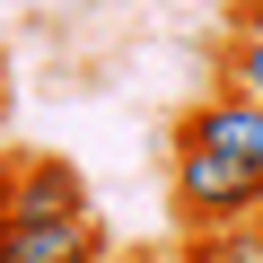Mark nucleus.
Instances as JSON below:
<instances>
[{
    "instance_id": "f03ea898",
    "label": "nucleus",
    "mask_w": 263,
    "mask_h": 263,
    "mask_svg": "<svg viewBox=\"0 0 263 263\" xmlns=\"http://www.w3.org/2000/svg\"><path fill=\"white\" fill-rule=\"evenodd\" d=\"M167 141L219 149V158H237V167H254V176H263V97H228V88H211V97H193V105L176 114Z\"/></svg>"
},
{
    "instance_id": "7ed1b4c3",
    "label": "nucleus",
    "mask_w": 263,
    "mask_h": 263,
    "mask_svg": "<svg viewBox=\"0 0 263 263\" xmlns=\"http://www.w3.org/2000/svg\"><path fill=\"white\" fill-rule=\"evenodd\" d=\"M0 263H114V237L97 228V211H79V219L0 211Z\"/></svg>"
},
{
    "instance_id": "423d86ee",
    "label": "nucleus",
    "mask_w": 263,
    "mask_h": 263,
    "mask_svg": "<svg viewBox=\"0 0 263 263\" xmlns=\"http://www.w3.org/2000/svg\"><path fill=\"white\" fill-rule=\"evenodd\" d=\"M228 35H263V0H228Z\"/></svg>"
},
{
    "instance_id": "39448f33",
    "label": "nucleus",
    "mask_w": 263,
    "mask_h": 263,
    "mask_svg": "<svg viewBox=\"0 0 263 263\" xmlns=\"http://www.w3.org/2000/svg\"><path fill=\"white\" fill-rule=\"evenodd\" d=\"M219 88L263 97V35H219Z\"/></svg>"
},
{
    "instance_id": "f257e3e1",
    "label": "nucleus",
    "mask_w": 263,
    "mask_h": 263,
    "mask_svg": "<svg viewBox=\"0 0 263 263\" xmlns=\"http://www.w3.org/2000/svg\"><path fill=\"white\" fill-rule=\"evenodd\" d=\"M263 202V176L219 158V149H193V141H167V211L176 228H246Z\"/></svg>"
},
{
    "instance_id": "6e6552de",
    "label": "nucleus",
    "mask_w": 263,
    "mask_h": 263,
    "mask_svg": "<svg viewBox=\"0 0 263 263\" xmlns=\"http://www.w3.org/2000/svg\"><path fill=\"white\" fill-rule=\"evenodd\" d=\"M246 228H254V246H263V202H254V219H246Z\"/></svg>"
},
{
    "instance_id": "0eeeda50",
    "label": "nucleus",
    "mask_w": 263,
    "mask_h": 263,
    "mask_svg": "<svg viewBox=\"0 0 263 263\" xmlns=\"http://www.w3.org/2000/svg\"><path fill=\"white\" fill-rule=\"evenodd\" d=\"M9 184H18V158L0 149V211H9Z\"/></svg>"
},
{
    "instance_id": "20e7f679",
    "label": "nucleus",
    "mask_w": 263,
    "mask_h": 263,
    "mask_svg": "<svg viewBox=\"0 0 263 263\" xmlns=\"http://www.w3.org/2000/svg\"><path fill=\"white\" fill-rule=\"evenodd\" d=\"M9 211H27V219H79V211H88V176H79L70 158L27 149V158H18V184H9Z\"/></svg>"
}]
</instances>
